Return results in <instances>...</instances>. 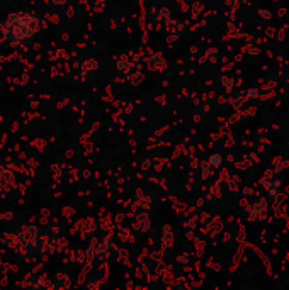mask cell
Instances as JSON below:
<instances>
[{
	"label": "cell",
	"instance_id": "obj_1",
	"mask_svg": "<svg viewBox=\"0 0 289 290\" xmlns=\"http://www.w3.org/2000/svg\"><path fill=\"white\" fill-rule=\"evenodd\" d=\"M37 29L39 24L33 12L10 14L0 26V33L9 44H26L37 33Z\"/></svg>",
	"mask_w": 289,
	"mask_h": 290
},
{
	"label": "cell",
	"instance_id": "obj_2",
	"mask_svg": "<svg viewBox=\"0 0 289 290\" xmlns=\"http://www.w3.org/2000/svg\"><path fill=\"white\" fill-rule=\"evenodd\" d=\"M211 163H213V165H218V163H219V158H218V156L211 158Z\"/></svg>",
	"mask_w": 289,
	"mask_h": 290
}]
</instances>
